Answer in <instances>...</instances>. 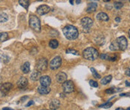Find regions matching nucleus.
<instances>
[{
    "label": "nucleus",
    "instance_id": "nucleus-9",
    "mask_svg": "<svg viewBox=\"0 0 130 110\" xmlns=\"http://www.w3.org/2000/svg\"><path fill=\"white\" fill-rule=\"evenodd\" d=\"M50 11L51 8L49 6H47V5H40L37 8V14L40 16H42L49 13Z\"/></svg>",
    "mask_w": 130,
    "mask_h": 110
},
{
    "label": "nucleus",
    "instance_id": "nucleus-27",
    "mask_svg": "<svg viewBox=\"0 0 130 110\" xmlns=\"http://www.w3.org/2000/svg\"><path fill=\"white\" fill-rule=\"evenodd\" d=\"M113 106V103H104L102 105H100L99 106V108H105V109H108L110 107H111Z\"/></svg>",
    "mask_w": 130,
    "mask_h": 110
},
{
    "label": "nucleus",
    "instance_id": "nucleus-20",
    "mask_svg": "<svg viewBox=\"0 0 130 110\" xmlns=\"http://www.w3.org/2000/svg\"><path fill=\"white\" fill-rule=\"evenodd\" d=\"M111 79H112L111 75H109V76H105V77H103V79H101V84H102V85H105L108 84V83L111 81Z\"/></svg>",
    "mask_w": 130,
    "mask_h": 110
},
{
    "label": "nucleus",
    "instance_id": "nucleus-38",
    "mask_svg": "<svg viewBox=\"0 0 130 110\" xmlns=\"http://www.w3.org/2000/svg\"><path fill=\"white\" fill-rule=\"evenodd\" d=\"M2 109L3 110H12V109H11V108H3Z\"/></svg>",
    "mask_w": 130,
    "mask_h": 110
},
{
    "label": "nucleus",
    "instance_id": "nucleus-32",
    "mask_svg": "<svg viewBox=\"0 0 130 110\" xmlns=\"http://www.w3.org/2000/svg\"><path fill=\"white\" fill-rule=\"evenodd\" d=\"M89 83H90V86H92V87H94V88H98V87H99L98 82H95V81H94V80H90V81L89 82Z\"/></svg>",
    "mask_w": 130,
    "mask_h": 110
},
{
    "label": "nucleus",
    "instance_id": "nucleus-23",
    "mask_svg": "<svg viewBox=\"0 0 130 110\" xmlns=\"http://www.w3.org/2000/svg\"><path fill=\"white\" fill-rule=\"evenodd\" d=\"M110 50L111 51H117V50H119V47H118V44L117 43V40H114L113 41L111 45H110Z\"/></svg>",
    "mask_w": 130,
    "mask_h": 110
},
{
    "label": "nucleus",
    "instance_id": "nucleus-31",
    "mask_svg": "<svg viewBox=\"0 0 130 110\" xmlns=\"http://www.w3.org/2000/svg\"><path fill=\"white\" fill-rule=\"evenodd\" d=\"M66 53H71V54H73V55H79V53L77 51V50H66Z\"/></svg>",
    "mask_w": 130,
    "mask_h": 110
},
{
    "label": "nucleus",
    "instance_id": "nucleus-11",
    "mask_svg": "<svg viewBox=\"0 0 130 110\" xmlns=\"http://www.w3.org/2000/svg\"><path fill=\"white\" fill-rule=\"evenodd\" d=\"M39 80H40L41 85H43V86H50V85L51 84V79L49 76H41Z\"/></svg>",
    "mask_w": 130,
    "mask_h": 110
},
{
    "label": "nucleus",
    "instance_id": "nucleus-8",
    "mask_svg": "<svg viewBox=\"0 0 130 110\" xmlns=\"http://www.w3.org/2000/svg\"><path fill=\"white\" fill-rule=\"evenodd\" d=\"M61 64H62V58L60 56H56L50 62V68L54 71L60 68Z\"/></svg>",
    "mask_w": 130,
    "mask_h": 110
},
{
    "label": "nucleus",
    "instance_id": "nucleus-40",
    "mask_svg": "<svg viewBox=\"0 0 130 110\" xmlns=\"http://www.w3.org/2000/svg\"><path fill=\"white\" fill-rule=\"evenodd\" d=\"M69 1H70V3L72 5H74V0H69Z\"/></svg>",
    "mask_w": 130,
    "mask_h": 110
},
{
    "label": "nucleus",
    "instance_id": "nucleus-34",
    "mask_svg": "<svg viewBox=\"0 0 130 110\" xmlns=\"http://www.w3.org/2000/svg\"><path fill=\"white\" fill-rule=\"evenodd\" d=\"M129 71H130V69H129V68H128V69L126 71V74L128 76H130V73H129Z\"/></svg>",
    "mask_w": 130,
    "mask_h": 110
},
{
    "label": "nucleus",
    "instance_id": "nucleus-29",
    "mask_svg": "<svg viewBox=\"0 0 130 110\" xmlns=\"http://www.w3.org/2000/svg\"><path fill=\"white\" fill-rule=\"evenodd\" d=\"M120 91V89H117V90H115V89H107L106 91H105V93L106 94H114L115 92H119Z\"/></svg>",
    "mask_w": 130,
    "mask_h": 110
},
{
    "label": "nucleus",
    "instance_id": "nucleus-12",
    "mask_svg": "<svg viewBox=\"0 0 130 110\" xmlns=\"http://www.w3.org/2000/svg\"><path fill=\"white\" fill-rule=\"evenodd\" d=\"M67 74L66 73H64V72H59V73H58L56 74V80L57 82H59V83H60V84H62V83H63L65 81H66L67 80Z\"/></svg>",
    "mask_w": 130,
    "mask_h": 110
},
{
    "label": "nucleus",
    "instance_id": "nucleus-42",
    "mask_svg": "<svg viewBox=\"0 0 130 110\" xmlns=\"http://www.w3.org/2000/svg\"><path fill=\"white\" fill-rule=\"evenodd\" d=\"M117 110H123V108H117Z\"/></svg>",
    "mask_w": 130,
    "mask_h": 110
},
{
    "label": "nucleus",
    "instance_id": "nucleus-37",
    "mask_svg": "<svg viewBox=\"0 0 130 110\" xmlns=\"http://www.w3.org/2000/svg\"><path fill=\"white\" fill-rule=\"evenodd\" d=\"M129 94H120V97H123V96H126V95H127V96H129Z\"/></svg>",
    "mask_w": 130,
    "mask_h": 110
},
{
    "label": "nucleus",
    "instance_id": "nucleus-3",
    "mask_svg": "<svg viewBox=\"0 0 130 110\" xmlns=\"http://www.w3.org/2000/svg\"><path fill=\"white\" fill-rule=\"evenodd\" d=\"M29 26L34 29L36 32H40L41 31V21L37 16L36 15H32L29 17Z\"/></svg>",
    "mask_w": 130,
    "mask_h": 110
},
{
    "label": "nucleus",
    "instance_id": "nucleus-25",
    "mask_svg": "<svg viewBox=\"0 0 130 110\" xmlns=\"http://www.w3.org/2000/svg\"><path fill=\"white\" fill-rule=\"evenodd\" d=\"M8 39V34L7 32L0 33V42H5Z\"/></svg>",
    "mask_w": 130,
    "mask_h": 110
},
{
    "label": "nucleus",
    "instance_id": "nucleus-7",
    "mask_svg": "<svg viewBox=\"0 0 130 110\" xmlns=\"http://www.w3.org/2000/svg\"><path fill=\"white\" fill-rule=\"evenodd\" d=\"M116 40H117V43L118 44V47H119L120 50L124 51V50H126L127 49V47H128V41H127V39L125 37H117V39Z\"/></svg>",
    "mask_w": 130,
    "mask_h": 110
},
{
    "label": "nucleus",
    "instance_id": "nucleus-33",
    "mask_svg": "<svg viewBox=\"0 0 130 110\" xmlns=\"http://www.w3.org/2000/svg\"><path fill=\"white\" fill-rule=\"evenodd\" d=\"M34 104V102L32 101V100H31V101H29L28 103H27V105H26V106L28 107V106H32V105H33Z\"/></svg>",
    "mask_w": 130,
    "mask_h": 110
},
{
    "label": "nucleus",
    "instance_id": "nucleus-36",
    "mask_svg": "<svg viewBox=\"0 0 130 110\" xmlns=\"http://www.w3.org/2000/svg\"><path fill=\"white\" fill-rule=\"evenodd\" d=\"M126 85L129 87V81H126Z\"/></svg>",
    "mask_w": 130,
    "mask_h": 110
},
{
    "label": "nucleus",
    "instance_id": "nucleus-28",
    "mask_svg": "<svg viewBox=\"0 0 130 110\" xmlns=\"http://www.w3.org/2000/svg\"><path fill=\"white\" fill-rule=\"evenodd\" d=\"M123 3L120 2H114V8L117 9V10H120L122 7H123Z\"/></svg>",
    "mask_w": 130,
    "mask_h": 110
},
{
    "label": "nucleus",
    "instance_id": "nucleus-6",
    "mask_svg": "<svg viewBox=\"0 0 130 110\" xmlns=\"http://www.w3.org/2000/svg\"><path fill=\"white\" fill-rule=\"evenodd\" d=\"M62 84V89L63 92L66 94H69L74 92V85L72 81L71 80H66Z\"/></svg>",
    "mask_w": 130,
    "mask_h": 110
},
{
    "label": "nucleus",
    "instance_id": "nucleus-21",
    "mask_svg": "<svg viewBox=\"0 0 130 110\" xmlns=\"http://www.w3.org/2000/svg\"><path fill=\"white\" fill-rule=\"evenodd\" d=\"M19 4L27 10L29 6V0H19Z\"/></svg>",
    "mask_w": 130,
    "mask_h": 110
},
{
    "label": "nucleus",
    "instance_id": "nucleus-1",
    "mask_svg": "<svg viewBox=\"0 0 130 110\" xmlns=\"http://www.w3.org/2000/svg\"><path fill=\"white\" fill-rule=\"evenodd\" d=\"M62 32H63L65 37L68 40H73L77 39L78 37V30L75 26H72V25H67L63 29Z\"/></svg>",
    "mask_w": 130,
    "mask_h": 110
},
{
    "label": "nucleus",
    "instance_id": "nucleus-45",
    "mask_svg": "<svg viewBox=\"0 0 130 110\" xmlns=\"http://www.w3.org/2000/svg\"><path fill=\"white\" fill-rule=\"evenodd\" d=\"M2 1H3V0H0V2H2Z\"/></svg>",
    "mask_w": 130,
    "mask_h": 110
},
{
    "label": "nucleus",
    "instance_id": "nucleus-39",
    "mask_svg": "<svg viewBox=\"0 0 130 110\" xmlns=\"http://www.w3.org/2000/svg\"><path fill=\"white\" fill-rule=\"evenodd\" d=\"M80 3V0H76V4H79Z\"/></svg>",
    "mask_w": 130,
    "mask_h": 110
},
{
    "label": "nucleus",
    "instance_id": "nucleus-41",
    "mask_svg": "<svg viewBox=\"0 0 130 110\" xmlns=\"http://www.w3.org/2000/svg\"><path fill=\"white\" fill-rule=\"evenodd\" d=\"M103 2H110V0H103Z\"/></svg>",
    "mask_w": 130,
    "mask_h": 110
},
{
    "label": "nucleus",
    "instance_id": "nucleus-15",
    "mask_svg": "<svg viewBox=\"0 0 130 110\" xmlns=\"http://www.w3.org/2000/svg\"><path fill=\"white\" fill-rule=\"evenodd\" d=\"M96 19L100 20V21H105V22H107L109 20V17L108 16V14L106 13H104V12H100L97 14L96 16Z\"/></svg>",
    "mask_w": 130,
    "mask_h": 110
},
{
    "label": "nucleus",
    "instance_id": "nucleus-26",
    "mask_svg": "<svg viewBox=\"0 0 130 110\" xmlns=\"http://www.w3.org/2000/svg\"><path fill=\"white\" fill-rule=\"evenodd\" d=\"M90 71H91V72L93 73V77H95V79H100L101 78V76L97 73V71H95V69L94 68H90Z\"/></svg>",
    "mask_w": 130,
    "mask_h": 110
},
{
    "label": "nucleus",
    "instance_id": "nucleus-4",
    "mask_svg": "<svg viewBox=\"0 0 130 110\" xmlns=\"http://www.w3.org/2000/svg\"><path fill=\"white\" fill-rule=\"evenodd\" d=\"M47 67H48V62H47V58H39L36 64V68L37 69V71L40 72L45 71L47 69Z\"/></svg>",
    "mask_w": 130,
    "mask_h": 110
},
{
    "label": "nucleus",
    "instance_id": "nucleus-10",
    "mask_svg": "<svg viewBox=\"0 0 130 110\" xmlns=\"http://www.w3.org/2000/svg\"><path fill=\"white\" fill-rule=\"evenodd\" d=\"M13 88V85L11 82H6L3 83L0 86V92L3 94H6L8 92L11 91V89Z\"/></svg>",
    "mask_w": 130,
    "mask_h": 110
},
{
    "label": "nucleus",
    "instance_id": "nucleus-44",
    "mask_svg": "<svg viewBox=\"0 0 130 110\" xmlns=\"http://www.w3.org/2000/svg\"><path fill=\"white\" fill-rule=\"evenodd\" d=\"M37 1H44V0H37Z\"/></svg>",
    "mask_w": 130,
    "mask_h": 110
},
{
    "label": "nucleus",
    "instance_id": "nucleus-24",
    "mask_svg": "<svg viewBox=\"0 0 130 110\" xmlns=\"http://www.w3.org/2000/svg\"><path fill=\"white\" fill-rule=\"evenodd\" d=\"M8 16L5 13H0V23H5L8 21Z\"/></svg>",
    "mask_w": 130,
    "mask_h": 110
},
{
    "label": "nucleus",
    "instance_id": "nucleus-14",
    "mask_svg": "<svg viewBox=\"0 0 130 110\" xmlns=\"http://www.w3.org/2000/svg\"><path fill=\"white\" fill-rule=\"evenodd\" d=\"M38 92L40 94H49L51 92V89L49 88V86H43V85H41L38 88Z\"/></svg>",
    "mask_w": 130,
    "mask_h": 110
},
{
    "label": "nucleus",
    "instance_id": "nucleus-16",
    "mask_svg": "<svg viewBox=\"0 0 130 110\" xmlns=\"http://www.w3.org/2000/svg\"><path fill=\"white\" fill-rule=\"evenodd\" d=\"M59 106H60V102L56 99L52 100L50 103V108L51 109H57L59 108Z\"/></svg>",
    "mask_w": 130,
    "mask_h": 110
},
{
    "label": "nucleus",
    "instance_id": "nucleus-19",
    "mask_svg": "<svg viewBox=\"0 0 130 110\" xmlns=\"http://www.w3.org/2000/svg\"><path fill=\"white\" fill-rule=\"evenodd\" d=\"M21 71H23V73H28L30 71V64L29 62L26 61L25 62L22 66H21Z\"/></svg>",
    "mask_w": 130,
    "mask_h": 110
},
{
    "label": "nucleus",
    "instance_id": "nucleus-35",
    "mask_svg": "<svg viewBox=\"0 0 130 110\" xmlns=\"http://www.w3.org/2000/svg\"><path fill=\"white\" fill-rule=\"evenodd\" d=\"M115 21H116V22H117V23H119V22L120 21V17H116V18H115Z\"/></svg>",
    "mask_w": 130,
    "mask_h": 110
},
{
    "label": "nucleus",
    "instance_id": "nucleus-17",
    "mask_svg": "<svg viewBox=\"0 0 130 110\" xmlns=\"http://www.w3.org/2000/svg\"><path fill=\"white\" fill-rule=\"evenodd\" d=\"M98 5L95 2H91L90 4H88V7L87 8V13H93L96 11Z\"/></svg>",
    "mask_w": 130,
    "mask_h": 110
},
{
    "label": "nucleus",
    "instance_id": "nucleus-18",
    "mask_svg": "<svg viewBox=\"0 0 130 110\" xmlns=\"http://www.w3.org/2000/svg\"><path fill=\"white\" fill-rule=\"evenodd\" d=\"M40 77H41V72L38 71H34L30 76V79L32 81H37L40 79Z\"/></svg>",
    "mask_w": 130,
    "mask_h": 110
},
{
    "label": "nucleus",
    "instance_id": "nucleus-43",
    "mask_svg": "<svg viewBox=\"0 0 130 110\" xmlns=\"http://www.w3.org/2000/svg\"><path fill=\"white\" fill-rule=\"evenodd\" d=\"M2 77L0 76V85H1V83H2Z\"/></svg>",
    "mask_w": 130,
    "mask_h": 110
},
{
    "label": "nucleus",
    "instance_id": "nucleus-5",
    "mask_svg": "<svg viewBox=\"0 0 130 110\" xmlns=\"http://www.w3.org/2000/svg\"><path fill=\"white\" fill-rule=\"evenodd\" d=\"M81 25L82 27L84 29V31L86 32H90V28L93 26V19L88 17H85L81 19Z\"/></svg>",
    "mask_w": 130,
    "mask_h": 110
},
{
    "label": "nucleus",
    "instance_id": "nucleus-13",
    "mask_svg": "<svg viewBox=\"0 0 130 110\" xmlns=\"http://www.w3.org/2000/svg\"><path fill=\"white\" fill-rule=\"evenodd\" d=\"M28 85V79L26 77L21 76L17 82V85L20 89H24Z\"/></svg>",
    "mask_w": 130,
    "mask_h": 110
},
{
    "label": "nucleus",
    "instance_id": "nucleus-22",
    "mask_svg": "<svg viewBox=\"0 0 130 110\" xmlns=\"http://www.w3.org/2000/svg\"><path fill=\"white\" fill-rule=\"evenodd\" d=\"M49 47L51 49H56L59 47V43L56 40H51L49 42Z\"/></svg>",
    "mask_w": 130,
    "mask_h": 110
},
{
    "label": "nucleus",
    "instance_id": "nucleus-30",
    "mask_svg": "<svg viewBox=\"0 0 130 110\" xmlns=\"http://www.w3.org/2000/svg\"><path fill=\"white\" fill-rule=\"evenodd\" d=\"M110 57H111L110 55H108V54H106V53H102V55H100V58L102 60H109Z\"/></svg>",
    "mask_w": 130,
    "mask_h": 110
},
{
    "label": "nucleus",
    "instance_id": "nucleus-2",
    "mask_svg": "<svg viewBox=\"0 0 130 110\" xmlns=\"http://www.w3.org/2000/svg\"><path fill=\"white\" fill-rule=\"evenodd\" d=\"M83 56L89 61H95L99 57V52L94 47H87L83 51Z\"/></svg>",
    "mask_w": 130,
    "mask_h": 110
}]
</instances>
